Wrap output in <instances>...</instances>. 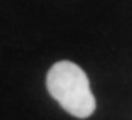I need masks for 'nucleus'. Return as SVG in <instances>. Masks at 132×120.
I'll return each instance as SVG.
<instances>
[{
    "instance_id": "1",
    "label": "nucleus",
    "mask_w": 132,
    "mask_h": 120,
    "mask_svg": "<svg viewBox=\"0 0 132 120\" xmlns=\"http://www.w3.org/2000/svg\"><path fill=\"white\" fill-rule=\"evenodd\" d=\"M47 90L68 114L87 119L96 111V99L87 73L71 61L55 62L46 78Z\"/></svg>"
}]
</instances>
